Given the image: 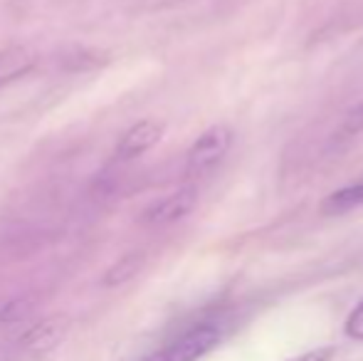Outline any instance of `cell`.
I'll return each mask as SVG.
<instances>
[{
    "mask_svg": "<svg viewBox=\"0 0 363 361\" xmlns=\"http://www.w3.org/2000/svg\"><path fill=\"white\" fill-rule=\"evenodd\" d=\"M233 146V129L225 124H216L206 129L186 154V176L188 179H203L216 171Z\"/></svg>",
    "mask_w": 363,
    "mask_h": 361,
    "instance_id": "1",
    "label": "cell"
},
{
    "mask_svg": "<svg viewBox=\"0 0 363 361\" xmlns=\"http://www.w3.org/2000/svg\"><path fill=\"white\" fill-rule=\"evenodd\" d=\"M220 339H223V332L218 324L203 322L183 332L173 342H168L166 347L148 354L144 361H201L218 347Z\"/></svg>",
    "mask_w": 363,
    "mask_h": 361,
    "instance_id": "2",
    "label": "cell"
},
{
    "mask_svg": "<svg viewBox=\"0 0 363 361\" xmlns=\"http://www.w3.org/2000/svg\"><path fill=\"white\" fill-rule=\"evenodd\" d=\"M198 203V191L193 186L178 188V191L163 196L161 201H156L151 208L144 213L146 226H171V223L186 218L188 213L196 208Z\"/></svg>",
    "mask_w": 363,
    "mask_h": 361,
    "instance_id": "3",
    "label": "cell"
},
{
    "mask_svg": "<svg viewBox=\"0 0 363 361\" xmlns=\"http://www.w3.org/2000/svg\"><path fill=\"white\" fill-rule=\"evenodd\" d=\"M163 131H166V126L158 119L136 121V124L131 126V129H126L124 136L119 139V144H116V156H119L121 161H131V159H136V156H144L146 151H151L153 146L161 141Z\"/></svg>",
    "mask_w": 363,
    "mask_h": 361,
    "instance_id": "4",
    "label": "cell"
},
{
    "mask_svg": "<svg viewBox=\"0 0 363 361\" xmlns=\"http://www.w3.org/2000/svg\"><path fill=\"white\" fill-rule=\"evenodd\" d=\"M38 65L33 50L23 48V45H15V48H5L0 52V87L15 82V79L30 74Z\"/></svg>",
    "mask_w": 363,
    "mask_h": 361,
    "instance_id": "5",
    "label": "cell"
},
{
    "mask_svg": "<svg viewBox=\"0 0 363 361\" xmlns=\"http://www.w3.org/2000/svg\"><path fill=\"white\" fill-rule=\"evenodd\" d=\"M361 206H363V179L329 193V196L321 201V213H324V216H344V213L356 211V208H361Z\"/></svg>",
    "mask_w": 363,
    "mask_h": 361,
    "instance_id": "6",
    "label": "cell"
},
{
    "mask_svg": "<svg viewBox=\"0 0 363 361\" xmlns=\"http://www.w3.org/2000/svg\"><path fill=\"white\" fill-rule=\"evenodd\" d=\"M141 262H144L141 252H129V255H124L119 262H116V265H111L109 270H106L104 284H106V287H114V284L126 282L129 277H134L136 270L141 267Z\"/></svg>",
    "mask_w": 363,
    "mask_h": 361,
    "instance_id": "7",
    "label": "cell"
},
{
    "mask_svg": "<svg viewBox=\"0 0 363 361\" xmlns=\"http://www.w3.org/2000/svg\"><path fill=\"white\" fill-rule=\"evenodd\" d=\"M344 332H346V337L354 339V342H363V299L351 309L349 317H346Z\"/></svg>",
    "mask_w": 363,
    "mask_h": 361,
    "instance_id": "8",
    "label": "cell"
},
{
    "mask_svg": "<svg viewBox=\"0 0 363 361\" xmlns=\"http://www.w3.org/2000/svg\"><path fill=\"white\" fill-rule=\"evenodd\" d=\"M30 309H33L30 299H13L10 304H5V309L0 312V319H3V322H18V319L28 317Z\"/></svg>",
    "mask_w": 363,
    "mask_h": 361,
    "instance_id": "9",
    "label": "cell"
},
{
    "mask_svg": "<svg viewBox=\"0 0 363 361\" xmlns=\"http://www.w3.org/2000/svg\"><path fill=\"white\" fill-rule=\"evenodd\" d=\"M344 134H349V136L363 134V101H361V104H356L354 109H351L349 114H346Z\"/></svg>",
    "mask_w": 363,
    "mask_h": 361,
    "instance_id": "10",
    "label": "cell"
},
{
    "mask_svg": "<svg viewBox=\"0 0 363 361\" xmlns=\"http://www.w3.org/2000/svg\"><path fill=\"white\" fill-rule=\"evenodd\" d=\"M336 354L334 347H319V349H311V352H304L294 359H287V361H331V357Z\"/></svg>",
    "mask_w": 363,
    "mask_h": 361,
    "instance_id": "11",
    "label": "cell"
}]
</instances>
